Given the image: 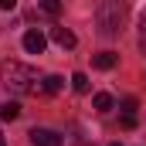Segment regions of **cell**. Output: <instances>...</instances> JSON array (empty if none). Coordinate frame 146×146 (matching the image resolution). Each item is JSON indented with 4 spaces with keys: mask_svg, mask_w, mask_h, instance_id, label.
Returning <instances> with one entry per match:
<instances>
[{
    "mask_svg": "<svg viewBox=\"0 0 146 146\" xmlns=\"http://www.w3.org/2000/svg\"><path fill=\"white\" fill-rule=\"evenodd\" d=\"M122 112H129V115H136V99H126V102H122Z\"/></svg>",
    "mask_w": 146,
    "mask_h": 146,
    "instance_id": "obj_13",
    "label": "cell"
},
{
    "mask_svg": "<svg viewBox=\"0 0 146 146\" xmlns=\"http://www.w3.org/2000/svg\"><path fill=\"white\" fill-rule=\"evenodd\" d=\"M31 143L34 146H61V136L54 129H31Z\"/></svg>",
    "mask_w": 146,
    "mask_h": 146,
    "instance_id": "obj_3",
    "label": "cell"
},
{
    "mask_svg": "<svg viewBox=\"0 0 146 146\" xmlns=\"http://www.w3.org/2000/svg\"><path fill=\"white\" fill-rule=\"evenodd\" d=\"M0 78H3V85L10 88V92H17V95H27V92H37L41 85H37V72L31 65H24V61H3L0 65Z\"/></svg>",
    "mask_w": 146,
    "mask_h": 146,
    "instance_id": "obj_1",
    "label": "cell"
},
{
    "mask_svg": "<svg viewBox=\"0 0 146 146\" xmlns=\"http://www.w3.org/2000/svg\"><path fill=\"white\" fill-rule=\"evenodd\" d=\"M92 65H95L99 72H109V68L119 65V54H115V51H99V54L92 58Z\"/></svg>",
    "mask_w": 146,
    "mask_h": 146,
    "instance_id": "obj_4",
    "label": "cell"
},
{
    "mask_svg": "<svg viewBox=\"0 0 146 146\" xmlns=\"http://www.w3.org/2000/svg\"><path fill=\"white\" fill-rule=\"evenodd\" d=\"M24 48H27L31 54H41V51H44V34H41V31H27V34H24Z\"/></svg>",
    "mask_w": 146,
    "mask_h": 146,
    "instance_id": "obj_6",
    "label": "cell"
},
{
    "mask_svg": "<svg viewBox=\"0 0 146 146\" xmlns=\"http://www.w3.org/2000/svg\"><path fill=\"white\" fill-rule=\"evenodd\" d=\"M122 126H126V129H133V126H136V115H129V112H122Z\"/></svg>",
    "mask_w": 146,
    "mask_h": 146,
    "instance_id": "obj_14",
    "label": "cell"
},
{
    "mask_svg": "<svg viewBox=\"0 0 146 146\" xmlns=\"http://www.w3.org/2000/svg\"><path fill=\"white\" fill-rule=\"evenodd\" d=\"M61 85H65V78H61V75H48V78L41 82V92H48V95H58V92H61Z\"/></svg>",
    "mask_w": 146,
    "mask_h": 146,
    "instance_id": "obj_7",
    "label": "cell"
},
{
    "mask_svg": "<svg viewBox=\"0 0 146 146\" xmlns=\"http://www.w3.org/2000/svg\"><path fill=\"white\" fill-rule=\"evenodd\" d=\"M0 146H7V143H3V136H0Z\"/></svg>",
    "mask_w": 146,
    "mask_h": 146,
    "instance_id": "obj_16",
    "label": "cell"
},
{
    "mask_svg": "<svg viewBox=\"0 0 146 146\" xmlns=\"http://www.w3.org/2000/svg\"><path fill=\"white\" fill-rule=\"evenodd\" d=\"M92 106H95L99 112H109L112 106H115V102H112V95H109V92H99V95L92 99Z\"/></svg>",
    "mask_w": 146,
    "mask_h": 146,
    "instance_id": "obj_9",
    "label": "cell"
},
{
    "mask_svg": "<svg viewBox=\"0 0 146 146\" xmlns=\"http://www.w3.org/2000/svg\"><path fill=\"white\" fill-rule=\"evenodd\" d=\"M0 115H3L7 122H14V119L21 115V106H17V102H3V106H0Z\"/></svg>",
    "mask_w": 146,
    "mask_h": 146,
    "instance_id": "obj_11",
    "label": "cell"
},
{
    "mask_svg": "<svg viewBox=\"0 0 146 146\" xmlns=\"http://www.w3.org/2000/svg\"><path fill=\"white\" fill-rule=\"evenodd\" d=\"M17 7V0H0V10H14Z\"/></svg>",
    "mask_w": 146,
    "mask_h": 146,
    "instance_id": "obj_15",
    "label": "cell"
},
{
    "mask_svg": "<svg viewBox=\"0 0 146 146\" xmlns=\"http://www.w3.org/2000/svg\"><path fill=\"white\" fill-rule=\"evenodd\" d=\"M95 21H99V31L106 37L122 34V24H126V3L122 0H102L99 10H95Z\"/></svg>",
    "mask_w": 146,
    "mask_h": 146,
    "instance_id": "obj_2",
    "label": "cell"
},
{
    "mask_svg": "<svg viewBox=\"0 0 146 146\" xmlns=\"http://www.w3.org/2000/svg\"><path fill=\"white\" fill-rule=\"evenodd\" d=\"M139 48H143V54H146V14H143V21H139Z\"/></svg>",
    "mask_w": 146,
    "mask_h": 146,
    "instance_id": "obj_12",
    "label": "cell"
},
{
    "mask_svg": "<svg viewBox=\"0 0 146 146\" xmlns=\"http://www.w3.org/2000/svg\"><path fill=\"white\" fill-rule=\"evenodd\" d=\"M72 88L78 92V95H85V92H88V75H85V72H75L72 75Z\"/></svg>",
    "mask_w": 146,
    "mask_h": 146,
    "instance_id": "obj_8",
    "label": "cell"
},
{
    "mask_svg": "<svg viewBox=\"0 0 146 146\" xmlns=\"http://www.w3.org/2000/svg\"><path fill=\"white\" fill-rule=\"evenodd\" d=\"M51 41H54L58 48H75V44H78L75 34L68 31V27H51Z\"/></svg>",
    "mask_w": 146,
    "mask_h": 146,
    "instance_id": "obj_5",
    "label": "cell"
},
{
    "mask_svg": "<svg viewBox=\"0 0 146 146\" xmlns=\"http://www.w3.org/2000/svg\"><path fill=\"white\" fill-rule=\"evenodd\" d=\"M112 146H122V143H112Z\"/></svg>",
    "mask_w": 146,
    "mask_h": 146,
    "instance_id": "obj_17",
    "label": "cell"
},
{
    "mask_svg": "<svg viewBox=\"0 0 146 146\" xmlns=\"http://www.w3.org/2000/svg\"><path fill=\"white\" fill-rule=\"evenodd\" d=\"M37 7H41L48 17H58V14H61V0H37Z\"/></svg>",
    "mask_w": 146,
    "mask_h": 146,
    "instance_id": "obj_10",
    "label": "cell"
}]
</instances>
